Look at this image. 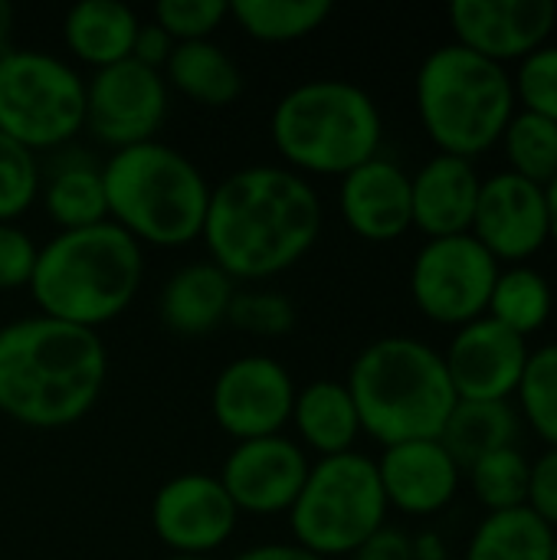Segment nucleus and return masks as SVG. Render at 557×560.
Wrapping results in <instances>:
<instances>
[{
	"label": "nucleus",
	"instance_id": "33",
	"mask_svg": "<svg viewBox=\"0 0 557 560\" xmlns=\"http://www.w3.org/2000/svg\"><path fill=\"white\" fill-rule=\"evenodd\" d=\"M39 200V161L0 131V223H16Z\"/></svg>",
	"mask_w": 557,
	"mask_h": 560
},
{
	"label": "nucleus",
	"instance_id": "1",
	"mask_svg": "<svg viewBox=\"0 0 557 560\" xmlns=\"http://www.w3.org/2000/svg\"><path fill=\"white\" fill-rule=\"evenodd\" d=\"M322 236L318 190L286 164H250L210 190L204 246L233 282H263L299 266Z\"/></svg>",
	"mask_w": 557,
	"mask_h": 560
},
{
	"label": "nucleus",
	"instance_id": "41",
	"mask_svg": "<svg viewBox=\"0 0 557 560\" xmlns=\"http://www.w3.org/2000/svg\"><path fill=\"white\" fill-rule=\"evenodd\" d=\"M230 560H322V558H315L312 551L299 548L295 541H292V545H286V541H272V545H253V548L240 551L236 558H230Z\"/></svg>",
	"mask_w": 557,
	"mask_h": 560
},
{
	"label": "nucleus",
	"instance_id": "39",
	"mask_svg": "<svg viewBox=\"0 0 557 560\" xmlns=\"http://www.w3.org/2000/svg\"><path fill=\"white\" fill-rule=\"evenodd\" d=\"M174 46H177V43H174L154 20H148V23L138 26L135 46H131V59L141 62V66H148V69H154V72H164V66H167Z\"/></svg>",
	"mask_w": 557,
	"mask_h": 560
},
{
	"label": "nucleus",
	"instance_id": "12",
	"mask_svg": "<svg viewBox=\"0 0 557 560\" xmlns=\"http://www.w3.org/2000/svg\"><path fill=\"white\" fill-rule=\"evenodd\" d=\"M295 381L269 354H243L220 368L210 387V413L236 443L279 436L292 420Z\"/></svg>",
	"mask_w": 557,
	"mask_h": 560
},
{
	"label": "nucleus",
	"instance_id": "10",
	"mask_svg": "<svg viewBox=\"0 0 557 560\" xmlns=\"http://www.w3.org/2000/svg\"><path fill=\"white\" fill-rule=\"evenodd\" d=\"M502 266L469 233L427 240L410 266V299L423 318L463 328L489 312Z\"/></svg>",
	"mask_w": 557,
	"mask_h": 560
},
{
	"label": "nucleus",
	"instance_id": "14",
	"mask_svg": "<svg viewBox=\"0 0 557 560\" xmlns=\"http://www.w3.org/2000/svg\"><path fill=\"white\" fill-rule=\"evenodd\" d=\"M453 43L496 62H522L542 49L557 23L555 0H453L450 10Z\"/></svg>",
	"mask_w": 557,
	"mask_h": 560
},
{
	"label": "nucleus",
	"instance_id": "36",
	"mask_svg": "<svg viewBox=\"0 0 557 560\" xmlns=\"http://www.w3.org/2000/svg\"><path fill=\"white\" fill-rule=\"evenodd\" d=\"M230 16L227 0H161L154 3V23L174 43L210 39Z\"/></svg>",
	"mask_w": 557,
	"mask_h": 560
},
{
	"label": "nucleus",
	"instance_id": "31",
	"mask_svg": "<svg viewBox=\"0 0 557 560\" xmlns=\"http://www.w3.org/2000/svg\"><path fill=\"white\" fill-rule=\"evenodd\" d=\"M463 476H469V489H473L476 502L486 509V515L525 509L532 463L525 459L522 450H515V446L496 450V453L483 456L479 463H473Z\"/></svg>",
	"mask_w": 557,
	"mask_h": 560
},
{
	"label": "nucleus",
	"instance_id": "9",
	"mask_svg": "<svg viewBox=\"0 0 557 560\" xmlns=\"http://www.w3.org/2000/svg\"><path fill=\"white\" fill-rule=\"evenodd\" d=\"M85 128V79L46 49L0 56V131L36 151H59Z\"/></svg>",
	"mask_w": 557,
	"mask_h": 560
},
{
	"label": "nucleus",
	"instance_id": "15",
	"mask_svg": "<svg viewBox=\"0 0 557 560\" xmlns=\"http://www.w3.org/2000/svg\"><path fill=\"white\" fill-rule=\"evenodd\" d=\"M469 236L483 243L499 266L502 262L525 266V259H532L548 246L545 187L512 171H499L486 177L479 187V203Z\"/></svg>",
	"mask_w": 557,
	"mask_h": 560
},
{
	"label": "nucleus",
	"instance_id": "46",
	"mask_svg": "<svg viewBox=\"0 0 557 560\" xmlns=\"http://www.w3.org/2000/svg\"><path fill=\"white\" fill-rule=\"evenodd\" d=\"M552 560H557V535H555V551H552Z\"/></svg>",
	"mask_w": 557,
	"mask_h": 560
},
{
	"label": "nucleus",
	"instance_id": "23",
	"mask_svg": "<svg viewBox=\"0 0 557 560\" xmlns=\"http://www.w3.org/2000/svg\"><path fill=\"white\" fill-rule=\"evenodd\" d=\"M138 26L141 16L121 0H82L62 20V43L76 62L95 72L131 59Z\"/></svg>",
	"mask_w": 557,
	"mask_h": 560
},
{
	"label": "nucleus",
	"instance_id": "32",
	"mask_svg": "<svg viewBox=\"0 0 557 560\" xmlns=\"http://www.w3.org/2000/svg\"><path fill=\"white\" fill-rule=\"evenodd\" d=\"M515 400L519 420H525L548 450H557V341L529 354Z\"/></svg>",
	"mask_w": 557,
	"mask_h": 560
},
{
	"label": "nucleus",
	"instance_id": "35",
	"mask_svg": "<svg viewBox=\"0 0 557 560\" xmlns=\"http://www.w3.org/2000/svg\"><path fill=\"white\" fill-rule=\"evenodd\" d=\"M515 105L522 112L542 115L557 125V46L545 43L532 56H525L512 75Z\"/></svg>",
	"mask_w": 557,
	"mask_h": 560
},
{
	"label": "nucleus",
	"instance_id": "38",
	"mask_svg": "<svg viewBox=\"0 0 557 560\" xmlns=\"http://www.w3.org/2000/svg\"><path fill=\"white\" fill-rule=\"evenodd\" d=\"M525 509L535 512L548 528H555L557 532V450H545V453L532 463Z\"/></svg>",
	"mask_w": 557,
	"mask_h": 560
},
{
	"label": "nucleus",
	"instance_id": "30",
	"mask_svg": "<svg viewBox=\"0 0 557 560\" xmlns=\"http://www.w3.org/2000/svg\"><path fill=\"white\" fill-rule=\"evenodd\" d=\"M502 151H506V161H509V171L538 184V187H548L557 177V125L542 118V115H532V112H515L509 128L502 131Z\"/></svg>",
	"mask_w": 557,
	"mask_h": 560
},
{
	"label": "nucleus",
	"instance_id": "7",
	"mask_svg": "<svg viewBox=\"0 0 557 560\" xmlns=\"http://www.w3.org/2000/svg\"><path fill=\"white\" fill-rule=\"evenodd\" d=\"M414 102L437 154L463 161L492 151L519 112L509 69L463 49L460 43L427 52L417 69Z\"/></svg>",
	"mask_w": 557,
	"mask_h": 560
},
{
	"label": "nucleus",
	"instance_id": "17",
	"mask_svg": "<svg viewBox=\"0 0 557 560\" xmlns=\"http://www.w3.org/2000/svg\"><path fill=\"white\" fill-rule=\"evenodd\" d=\"M529 341L489 315L456 328L450 348L443 351V364L456 400H489L509 404L522 384L529 364Z\"/></svg>",
	"mask_w": 557,
	"mask_h": 560
},
{
	"label": "nucleus",
	"instance_id": "19",
	"mask_svg": "<svg viewBox=\"0 0 557 560\" xmlns=\"http://www.w3.org/2000/svg\"><path fill=\"white\" fill-rule=\"evenodd\" d=\"M338 210L355 236L368 243H394L414 226L410 174L397 161L378 154L341 177Z\"/></svg>",
	"mask_w": 557,
	"mask_h": 560
},
{
	"label": "nucleus",
	"instance_id": "28",
	"mask_svg": "<svg viewBox=\"0 0 557 560\" xmlns=\"http://www.w3.org/2000/svg\"><path fill=\"white\" fill-rule=\"evenodd\" d=\"M332 0H233L230 16L259 43H295L332 16Z\"/></svg>",
	"mask_w": 557,
	"mask_h": 560
},
{
	"label": "nucleus",
	"instance_id": "25",
	"mask_svg": "<svg viewBox=\"0 0 557 560\" xmlns=\"http://www.w3.org/2000/svg\"><path fill=\"white\" fill-rule=\"evenodd\" d=\"M161 75L167 89L207 108H227L243 95V69L213 39L177 43Z\"/></svg>",
	"mask_w": 557,
	"mask_h": 560
},
{
	"label": "nucleus",
	"instance_id": "37",
	"mask_svg": "<svg viewBox=\"0 0 557 560\" xmlns=\"http://www.w3.org/2000/svg\"><path fill=\"white\" fill-rule=\"evenodd\" d=\"M39 246L16 223H0V292L30 289Z\"/></svg>",
	"mask_w": 557,
	"mask_h": 560
},
{
	"label": "nucleus",
	"instance_id": "27",
	"mask_svg": "<svg viewBox=\"0 0 557 560\" xmlns=\"http://www.w3.org/2000/svg\"><path fill=\"white\" fill-rule=\"evenodd\" d=\"M555 535L529 509L489 512L476 525L463 560H552Z\"/></svg>",
	"mask_w": 557,
	"mask_h": 560
},
{
	"label": "nucleus",
	"instance_id": "45",
	"mask_svg": "<svg viewBox=\"0 0 557 560\" xmlns=\"http://www.w3.org/2000/svg\"><path fill=\"white\" fill-rule=\"evenodd\" d=\"M164 560H213V558H204V555H167Z\"/></svg>",
	"mask_w": 557,
	"mask_h": 560
},
{
	"label": "nucleus",
	"instance_id": "18",
	"mask_svg": "<svg viewBox=\"0 0 557 560\" xmlns=\"http://www.w3.org/2000/svg\"><path fill=\"white\" fill-rule=\"evenodd\" d=\"M387 509L410 518H430L450 509L460 492L463 469L440 440H410L387 446L378 459Z\"/></svg>",
	"mask_w": 557,
	"mask_h": 560
},
{
	"label": "nucleus",
	"instance_id": "11",
	"mask_svg": "<svg viewBox=\"0 0 557 560\" xmlns=\"http://www.w3.org/2000/svg\"><path fill=\"white\" fill-rule=\"evenodd\" d=\"M171 108L161 72L125 59L85 79V131L112 151L154 141Z\"/></svg>",
	"mask_w": 557,
	"mask_h": 560
},
{
	"label": "nucleus",
	"instance_id": "43",
	"mask_svg": "<svg viewBox=\"0 0 557 560\" xmlns=\"http://www.w3.org/2000/svg\"><path fill=\"white\" fill-rule=\"evenodd\" d=\"M13 20H16V13H13V3H7V0H0V56L10 49V36H13Z\"/></svg>",
	"mask_w": 557,
	"mask_h": 560
},
{
	"label": "nucleus",
	"instance_id": "20",
	"mask_svg": "<svg viewBox=\"0 0 557 560\" xmlns=\"http://www.w3.org/2000/svg\"><path fill=\"white\" fill-rule=\"evenodd\" d=\"M483 177L473 161L453 154H433L410 177L414 226L427 240L463 236L473 226Z\"/></svg>",
	"mask_w": 557,
	"mask_h": 560
},
{
	"label": "nucleus",
	"instance_id": "8",
	"mask_svg": "<svg viewBox=\"0 0 557 560\" xmlns=\"http://www.w3.org/2000/svg\"><path fill=\"white\" fill-rule=\"evenodd\" d=\"M387 512L378 463L351 450L309 466L305 486L289 509V528L295 545L315 558H351L387 525Z\"/></svg>",
	"mask_w": 557,
	"mask_h": 560
},
{
	"label": "nucleus",
	"instance_id": "34",
	"mask_svg": "<svg viewBox=\"0 0 557 560\" xmlns=\"http://www.w3.org/2000/svg\"><path fill=\"white\" fill-rule=\"evenodd\" d=\"M227 325L256 338H282L295 328V305L279 292H253L236 289Z\"/></svg>",
	"mask_w": 557,
	"mask_h": 560
},
{
	"label": "nucleus",
	"instance_id": "40",
	"mask_svg": "<svg viewBox=\"0 0 557 560\" xmlns=\"http://www.w3.org/2000/svg\"><path fill=\"white\" fill-rule=\"evenodd\" d=\"M351 560H414V541L407 532L384 525L351 555Z\"/></svg>",
	"mask_w": 557,
	"mask_h": 560
},
{
	"label": "nucleus",
	"instance_id": "29",
	"mask_svg": "<svg viewBox=\"0 0 557 560\" xmlns=\"http://www.w3.org/2000/svg\"><path fill=\"white\" fill-rule=\"evenodd\" d=\"M552 308H555L552 282L532 266H509L496 279L486 315L492 322L506 325L509 331L529 338L548 325Z\"/></svg>",
	"mask_w": 557,
	"mask_h": 560
},
{
	"label": "nucleus",
	"instance_id": "16",
	"mask_svg": "<svg viewBox=\"0 0 557 560\" xmlns=\"http://www.w3.org/2000/svg\"><path fill=\"white\" fill-rule=\"evenodd\" d=\"M309 466L305 450L279 433L236 443L217 479L240 515H289L305 486Z\"/></svg>",
	"mask_w": 557,
	"mask_h": 560
},
{
	"label": "nucleus",
	"instance_id": "21",
	"mask_svg": "<svg viewBox=\"0 0 557 560\" xmlns=\"http://www.w3.org/2000/svg\"><path fill=\"white\" fill-rule=\"evenodd\" d=\"M39 203L56 233L105 223L108 203L95 154L69 144L53 151V161L46 167L39 164Z\"/></svg>",
	"mask_w": 557,
	"mask_h": 560
},
{
	"label": "nucleus",
	"instance_id": "4",
	"mask_svg": "<svg viewBox=\"0 0 557 560\" xmlns=\"http://www.w3.org/2000/svg\"><path fill=\"white\" fill-rule=\"evenodd\" d=\"M345 387L358 407L361 433L384 450L410 440H440L456 407L443 351L410 335L371 341L355 358Z\"/></svg>",
	"mask_w": 557,
	"mask_h": 560
},
{
	"label": "nucleus",
	"instance_id": "26",
	"mask_svg": "<svg viewBox=\"0 0 557 560\" xmlns=\"http://www.w3.org/2000/svg\"><path fill=\"white\" fill-rule=\"evenodd\" d=\"M519 436V413L512 404H489V400H456L440 443L466 472L483 456L515 446Z\"/></svg>",
	"mask_w": 557,
	"mask_h": 560
},
{
	"label": "nucleus",
	"instance_id": "5",
	"mask_svg": "<svg viewBox=\"0 0 557 560\" xmlns=\"http://www.w3.org/2000/svg\"><path fill=\"white\" fill-rule=\"evenodd\" d=\"M102 184L108 220L138 246L181 249L200 240L213 187L184 151L158 138L112 151Z\"/></svg>",
	"mask_w": 557,
	"mask_h": 560
},
{
	"label": "nucleus",
	"instance_id": "6",
	"mask_svg": "<svg viewBox=\"0 0 557 560\" xmlns=\"http://www.w3.org/2000/svg\"><path fill=\"white\" fill-rule=\"evenodd\" d=\"M269 135L289 171L302 177H345L381 154L384 118L361 85L348 79H309L276 102Z\"/></svg>",
	"mask_w": 557,
	"mask_h": 560
},
{
	"label": "nucleus",
	"instance_id": "2",
	"mask_svg": "<svg viewBox=\"0 0 557 560\" xmlns=\"http://www.w3.org/2000/svg\"><path fill=\"white\" fill-rule=\"evenodd\" d=\"M108 381L98 331L46 315L0 328V413L30 430H62L89 417Z\"/></svg>",
	"mask_w": 557,
	"mask_h": 560
},
{
	"label": "nucleus",
	"instance_id": "24",
	"mask_svg": "<svg viewBox=\"0 0 557 560\" xmlns=\"http://www.w3.org/2000/svg\"><path fill=\"white\" fill-rule=\"evenodd\" d=\"M299 446L312 450L318 459L351 453L361 436L358 407L345 381H312L295 390L292 420Z\"/></svg>",
	"mask_w": 557,
	"mask_h": 560
},
{
	"label": "nucleus",
	"instance_id": "22",
	"mask_svg": "<svg viewBox=\"0 0 557 560\" xmlns=\"http://www.w3.org/2000/svg\"><path fill=\"white\" fill-rule=\"evenodd\" d=\"M233 295L236 282L220 266H213L210 259L187 262L164 282L158 295V315L167 331L181 338H204L213 328L227 325Z\"/></svg>",
	"mask_w": 557,
	"mask_h": 560
},
{
	"label": "nucleus",
	"instance_id": "13",
	"mask_svg": "<svg viewBox=\"0 0 557 560\" xmlns=\"http://www.w3.org/2000/svg\"><path fill=\"white\" fill-rule=\"evenodd\" d=\"M240 512L210 472H181L167 479L151 502V528L171 555L213 558L233 532Z\"/></svg>",
	"mask_w": 557,
	"mask_h": 560
},
{
	"label": "nucleus",
	"instance_id": "3",
	"mask_svg": "<svg viewBox=\"0 0 557 560\" xmlns=\"http://www.w3.org/2000/svg\"><path fill=\"white\" fill-rule=\"evenodd\" d=\"M144 276L141 246L112 220L56 233L39 246L30 295L39 315L98 331L125 315Z\"/></svg>",
	"mask_w": 557,
	"mask_h": 560
},
{
	"label": "nucleus",
	"instance_id": "44",
	"mask_svg": "<svg viewBox=\"0 0 557 560\" xmlns=\"http://www.w3.org/2000/svg\"><path fill=\"white\" fill-rule=\"evenodd\" d=\"M545 200H548V243L557 246V177L545 187Z\"/></svg>",
	"mask_w": 557,
	"mask_h": 560
},
{
	"label": "nucleus",
	"instance_id": "42",
	"mask_svg": "<svg viewBox=\"0 0 557 560\" xmlns=\"http://www.w3.org/2000/svg\"><path fill=\"white\" fill-rule=\"evenodd\" d=\"M410 541H414V560H450V548L437 532H420Z\"/></svg>",
	"mask_w": 557,
	"mask_h": 560
}]
</instances>
